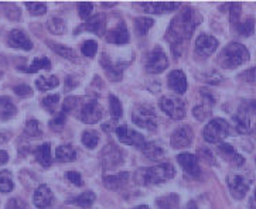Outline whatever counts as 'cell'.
Segmentation results:
<instances>
[{"mask_svg": "<svg viewBox=\"0 0 256 209\" xmlns=\"http://www.w3.org/2000/svg\"><path fill=\"white\" fill-rule=\"evenodd\" d=\"M177 163L182 166V168L191 177H200L201 167H200L198 159L191 154V153H182L177 156Z\"/></svg>", "mask_w": 256, "mask_h": 209, "instance_id": "5bb4252c", "label": "cell"}, {"mask_svg": "<svg viewBox=\"0 0 256 209\" xmlns=\"http://www.w3.org/2000/svg\"><path fill=\"white\" fill-rule=\"evenodd\" d=\"M226 183H228L230 193L235 200H242L250 187V180L242 174H230L226 178Z\"/></svg>", "mask_w": 256, "mask_h": 209, "instance_id": "9c48e42d", "label": "cell"}, {"mask_svg": "<svg viewBox=\"0 0 256 209\" xmlns=\"http://www.w3.org/2000/svg\"><path fill=\"white\" fill-rule=\"evenodd\" d=\"M8 161V154L6 151L0 150V166H3V164H6Z\"/></svg>", "mask_w": 256, "mask_h": 209, "instance_id": "6f0895ef", "label": "cell"}, {"mask_svg": "<svg viewBox=\"0 0 256 209\" xmlns=\"http://www.w3.org/2000/svg\"><path fill=\"white\" fill-rule=\"evenodd\" d=\"M236 31L244 35V37H249L252 35L254 31H255V18L254 17H248L245 18L242 23H238L236 24Z\"/></svg>", "mask_w": 256, "mask_h": 209, "instance_id": "d590c367", "label": "cell"}, {"mask_svg": "<svg viewBox=\"0 0 256 209\" xmlns=\"http://www.w3.org/2000/svg\"><path fill=\"white\" fill-rule=\"evenodd\" d=\"M98 52V42L94 40H86L82 44V54L88 58H94Z\"/></svg>", "mask_w": 256, "mask_h": 209, "instance_id": "ee69618b", "label": "cell"}, {"mask_svg": "<svg viewBox=\"0 0 256 209\" xmlns=\"http://www.w3.org/2000/svg\"><path fill=\"white\" fill-rule=\"evenodd\" d=\"M36 159L42 164V167H50L51 166V146L50 143H44L37 147L36 150Z\"/></svg>", "mask_w": 256, "mask_h": 209, "instance_id": "4316f807", "label": "cell"}, {"mask_svg": "<svg viewBox=\"0 0 256 209\" xmlns=\"http://www.w3.org/2000/svg\"><path fill=\"white\" fill-rule=\"evenodd\" d=\"M17 108L8 96H0V119L2 120H10L16 116Z\"/></svg>", "mask_w": 256, "mask_h": 209, "instance_id": "cb8c5ba5", "label": "cell"}, {"mask_svg": "<svg viewBox=\"0 0 256 209\" xmlns=\"http://www.w3.org/2000/svg\"><path fill=\"white\" fill-rule=\"evenodd\" d=\"M115 6V3H102V7H112Z\"/></svg>", "mask_w": 256, "mask_h": 209, "instance_id": "94428289", "label": "cell"}, {"mask_svg": "<svg viewBox=\"0 0 256 209\" xmlns=\"http://www.w3.org/2000/svg\"><path fill=\"white\" fill-rule=\"evenodd\" d=\"M192 115L194 117L200 120V122H204L206 120L208 117L211 116V105L210 103H201L198 106H196V108L192 109Z\"/></svg>", "mask_w": 256, "mask_h": 209, "instance_id": "74e56055", "label": "cell"}, {"mask_svg": "<svg viewBox=\"0 0 256 209\" xmlns=\"http://www.w3.org/2000/svg\"><path fill=\"white\" fill-rule=\"evenodd\" d=\"M249 61V51L246 50L245 45H242L240 42H231L228 44L220 54L218 62L220 65L228 69H234L240 65H244L245 62Z\"/></svg>", "mask_w": 256, "mask_h": 209, "instance_id": "3957f363", "label": "cell"}, {"mask_svg": "<svg viewBox=\"0 0 256 209\" xmlns=\"http://www.w3.org/2000/svg\"><path fill=\"white\" fill-rule=\"evenodd\" d=\"M48 44H50L51 50L54 51V52H57L58 55H61L62 58L68 59V61H74V62L80 61L76 52L72 48H68V47L62 45V44H56V42H48Z\"/></svg>", "mask_w": 256, "mask_h": 209, "instance_id": "83f0119b", "label": "cell"}, {"mask_svg": "<svg viewBox=\"0 0 256 209\" xmlns=\"http://www.w3.org/2000/svg\"><path fill=\"white\" fill-rule=\"evenodd\" d=\"M50 67L51 62L47 57H37L28 67H22L20 69L28 74H34V72H38L40 69H50Z\"/></svg>", "mask_w": 256, "mask_h": 209, "instance_id": "f1b7e54d", "label": "cell"}, {"mask_svg": "<svg viewBox=\"0 0 256 209\" xmlns=\"http://www.w3.org/2000/svg\"><path fill=\"white\" fill-rule=\"evenodd\" d=\"M13 177H12V173L8 171V170H3L0 171V193L8 194L12 193L13 190Z\"/></svg>", "mask_w": 256, "mask_h": 209, "instance_id": "e575fe53", "label": "cell"}, {"mask_svg": "<svg viewBox=\"0 0 256 209\" xmlns=\"http://www.w3.org/2000/svg\"><path fill=\"white\" fill-rule=\"evenodd\" d=\"M186 209H198V207H197L194 202H188V205H187V208Z\"/></svg>", "mask_w": 256, "mask_h": 209, "instance_id": "91938a15", "label": "cell"}, {"mask_svg": "<svg viewBox=\"0 0 256 209\" xmlns=\"http://www.w3.org/2000/svg\"><path fill=\"white\" fill-rule=\"evenodd\" d=\"M250 109L256 113V101H252V103H250Z\"/></svg>", "mask_w": 256, "mask_h": 209, "instance_id": "6125c7cd", "label": "cell"}, {"mask_svg": "<svg viewBox=\"0 0 256 209\" xmlns=\"http://www.w3.org/2000/svg\"><path fill=\"white\" fill-rule=\"evenodd\" d=\"M60 105V95H48L42 99V106L46 110H48L50 113H54L56 109Z\"/></svg>", "mask_w": 256, "mask_h": 209, "instance_id": "7bdbcfd3", "label": "cell"}, {"mask_svg": "<svg viewBox=\"0 0 256 209\" xmlns=\"http://www.w3.org/2000/svg\"><path fill=\"white\" fill-rule=\"evenodd\" d=\"M216 48H218V40L215 37H212V35L201 34L196 40V52L198 55H201V57L211 55L212 52H215Z\"/></svg>", "mask_w": 256, "mask_h": 209, "instance_id": "4fadbf2b", "label": "cell"}, {"mask_svg": "<svg viewBox=\"0 0 256 209\" xmlns=\"http://www.w3.org/2000/svg\"><path fill=\"white\" fill-rule=\"evenodd\" d=\"M129 180V173L120 171L116 174H106L104 176V184L109 190H119L120 187H124Z\"/></svg>", "mask_w": 256, "mask_h": 209, "instance_id": "44dd1931", "label": "cell"}, {"mask_svg": "<svg viewBox=\"0 0 256 209\" xmlns=\"http://www.w3.org/2000/svg\"><path fill=\"white\" fill-rule=\"evenodd\" d=\"M143 154L152 161H157V160H162V157L164 156V149L163 146H160L156 142L144 143V146L142 147Z\"/></svg>", "mask_w": 256, "mask_h": 209, "instance_id": "603a6c76", "label": "cell"}, {"mask_svg": "<svg viewBox=\"0 0 256 209\" xmlns=\"http://www.w3.org/2000/svg\"><path fill=\"white\" fill-rule=\"evenodd\" d=\"M60 84V79H58L56 75H51V76H38L37 79H36V86H37V89L38 91H50L52 88H56Z\"/></svg>", "mask_w": 256, "mask_h": 209, "instance_id": "4dcf8cb0", "label": "cell"}, {"mask_svg": "<svg viewBox=\"0 0 256 209\" xmlns=\"http://www.w3.org/2000/svg\"><path fill=\"white\" fill-rule=\"evenodd\" d=\"M24 133L28 136V137H40L42 134V126H40V122L37 120H28L24 126Z\"/></svg>", "mask_w": 256, "mask_h": 209, "instance_id": "ab89813d", "label": "cell"}, {"mask_svg": "<svg viewBox=\"0 0 256 209\" xmlns=\"http://www.w3.org/2000/svg\"><path fill=\"white\" fill-rule=\"evenodd\" d=\"M26 7L28 8L30 14L33 16H42L47 11L46 3H26Z\"/></svg>", "mask_w": 256, "mask_h": 209, "instance_id": "bcb514c9", "label": "cell"}, {"mask_svg": "<svg viewBox=\"0 0 256 209\" xmlns=\"http://www.w3.org/2000/svg\"><path fill=\"white\" fill-rule=\"evenodd\" d=\"M230 7V18H231L232 24H236L238 23V18L240 16V4L238 3H232V4H228Z\"/></svg>", "mask_w": 256, "mask_h": 209, "instance_id": "681fc988", "label": "cell"}, {"mask_svg": "<svg viewBox=\"0 0 256 209\" xmlns=\"http://www.w3.org/2000/svg\"><path fill=\"white\" fill-rule=\"evenodd\" d=\"M78 110H80V119L86 125L98 123L104 115V109L100 108V103L90 96H84L82 103Z\"/></svg>", "mask_w": 256, "mask_h": 209, "instance_id": "8992f818", "label": "cell"}, {"mask_svg": "<svg viewBox=\"0 0 256 209\" xmlns=\"http://www.w3.org/2000/svg\"><path fill=\"white\" fill-rule=\"evenodd\" d=\"M200 156H202V159L206 160V163H210V164H215L214 157H212V154H211L208 150H200Z\"/></svg>", "mask_w": 256, "mask_h": 209, "instance_id": "11a10c76", "label": "cell"}, {"mask_svg": "<svg viewBox=\"0 0 256 209\" xmlns=\"http://www.w3.org/2000/svg\"><path fill=\"white\" fill-rule=\"evenodd\" d=\"M52 193H51L50 187H47V185H40L37 190H36V193L33 195V204L37 207V208L44 209L47 208V207H50L51 202H52Z\"/></svg>", "mask_w": 256, "mask_h": 209, "instance_id": "e0dca14e", "label": "cell"}, {"mask_svg": "<svg viewBox=\"0 0 256 209\" xmlns=\"http://www.w3.org/2000/svg\"><path fill=\"white\" fill-rule=\"evenodd\" d=\"M218 153L221 154V157H222V159H225L228 163H231V164L236 166V167H240V166L245 163L244 157H242L240 153L232 147L231 144L221 143V144L218 146Z\"/></svg>", "mask_w": 256, "mask_h": 209, "instance_id": "ac0fdd59", "label": "cell"}, {"mask_svg": "<svg viewBox=\"0 0 256 209\" xmlns=\"http://www.w3.org/2000/svg\"><path fill=\"white\" fill-rule=\"evenodd\" d=\"M168 88L177 95H182L187 91V76L180 69H174L167 76Z\"/></svg>", "mask_w": 256, "mask_h": 209, "instance_id": "9a60e30c", "label": "cell"}, {"mask_svg": "<svg viewBox=\"0 0 256 209\" xmlns=\"http://www.w3.org/2000/svg\"><path fill=\"white\" fill-rule=\"evenodd\" d=\"M96 200V195L92 193V191H85L81 195L75 197L72 200H70V202H72L76 207H81V208H90L92 204Z\"/></svg>", "mask_w": 256, "mask_h": 209, "instance_id": "f546056e", "label": "cell"}, {"mask_svg": "<svg viewBox=\"0 0 256 209\" xmlns=\"http://www.w3.org/2000/svg\"><path fill=\"white\" fill-rule=\"evenodd\" d=\"M192 130H191L188 126H182L180 129H177L173 134H172V139H170V144L172 147L176 150H180V149H186V147H190L191 143H192Z\"/></svg>", "mask_w": 256, "mask_h": 209, "instance_id": "8fae6325", "label": "cell"}, {"mask_svg": "<svg viewBox=\"0 0 256 209\" xmlns=\"http://www.w3.org/2000/svg\"><path fill=\"white\" fill-rule=\"evenodd\" d=\"M132 120L134 125L149 132H154L157 129L156 110L149 105H139L133 109Z\"/></svg>", "mask_w": 256, "mask_h": 209, "instance_id": "277c9868", "label": "cell"}, {"mask_svg": "<svg viewBox=\"0 0 256 209\" xmlns=\"http://www.w3.org/2000/svg\"><path fill=\"white\" fill-rule=\"evenodd\" d=\"M66 178L71 183V184L76 185V187H82V178H81V174L76 173V171H68L66 174Z\"/></svg>", "mask_w": 256, "mask_h": 209, "instance_id": "f907efd6", "label": "cell"}, {"mask_svg": "<svg viewBox=\"0 0 256 209\" xmlns=\"http://www.w3.org/2000/svg\"><path fill=\"white\" fill-rule=\"evenodd\" d=\"M81 140H82V144L86 149H95L100 143V136L96 130H85Z\"/></svg>", "mask_w": 256, "mask_h": 209, "instance_id": "d6a6232c", "label": "cell"}, {"mask_svg": "<svg viewBox=\"0 0 256 209\" xmlns=\"http://www.w3.org/2000/svg\"><path fill=\"white\" fill-rule=\"evenodd\" d=\"M167 65H168L167 55L160 47H156L154 50L150 51L144 61V68L149 74H160L167 68Z\"/></svg>", "mask_w": 256, "mask_h": 209, "instance_id": "ba28073f", "label": "cell"}, {"mask_svg": "<svg viewBox=\"0 0 256 209\" xmlns=\"http://www.w3.org/2000/svg\"><path fill=\"white\" fill-rule=\"evenodd\" d=\"M100 64L104 65V69L106 72V76L109 81H120L122 76H124V68L120 65H115V64H110L108 62L106 59H100Z\"/></svg>", "mask_w": 256, "mask_h": 209, "instance_id": "d4e9b609", "label": "cell"}, {"mask_svg": "<svg viewBox=\"0 0 256 209\" xmlns=\"http://www.w3.org/2000/svg\"><path fill=\"white\" fill-rule=\"evenodd\" d=\"M249 207H250V209H256V190L254 195L250 197V200H249Z\"/></svg>", "mask_w": 256, "mask_h": 209, "instance_id": "680465c9", "label": "cell"}, {"mask_svg": "<svg viewBox=\"0 0 256 209\" xmlns=\"http://www.w3.org/2000/svg\"><path fill=\"white\" fill-rule=\"evenodd\" d=\"M156 204L160 209H176L178 207V197L170 194L162 198H157Z\"/></svg>", "mask_w": 256, "mask_h": 209, "instance_id": "8d00e7d4", "label": "cell"}, {"mask_svg": "<svg viewBox=\"0 0 256 209\" xmlns=\"http://www.w3.org/2000/svg\"><path fill=\"white\" fill-rule=\"evenodd\" d=\"M106 41L110 42V44H116V45H122V44H128L129 40H130V35H129V31L128 28L124 27V24L116 25L112 30H109L106 34Z\"/></svg>", "mask_w": 256, "mask_h": 209, "instance_id": "2e32d148", "label": "cell"}, {"mask_svg": "<svg viewBox=\"0 0 256 209\" xmlns=\"http://www.w3.org/2000/svg\"><path fill=\"white\" fill-rule=\"evenodd\" d=\"M14 92L18 96H22V98H26V96H32L33 95V91H32V88L28 86V85H17L16 88H14Z\"/></svg>", "mask_w": 256, "mask_h": 209, "instance_id": "f5cc1de1", "label": "cell"}, {"mask_svg": "<svg viewBox=\"0 0 256 209\" xmlns=\"http://www.w3.org/2000/svg\"><path fill=\"white\" fill-rule=\"evenodd\" d=\"M116 127H118V126L115 125V120H114V122H108L106 125H102V129H104L105 132H110V130L115 132Z\"/></svg>", "mask_w": 256, "mask_h": 209, "instance_id": "9f6ffc18", "label": "cell"}, {"mask_svg": "<svg viewBox=\"0 0 256 209\" xmlns=\"http://www.w3.org/2000/svg\"><path fill=\"white\" fill-rule=\"evenodd\" d=\"M56 157L58 161H62V163H71L76 160V151L72 146L66 144V146H58L57 150H56Z\"/></svg>", "mask_w": 256, "mask_h": 209, "instance_id": "484cf974", "label": "cell"}, {"mask_svg": "<svg viewBox=\"0 0 256 209\" xmlns=\"http://www.w3.org/2000/svg\"><path fill=\"white\" fill-rule=\"evenodd\" d=\"M146 13H153V14H162V13H170L177 7H180V3H157V1H152V3H140L139 4Z\"/></svg>", "mask_w": 256, "mask_h": 209, "instance_id": "d6986e66", "label": "cell"}, {"mask_svg": "<svg viewBox=\"0 0 256 209\" xmlns=\"http://www.w3.org/2000/svg\"><path fill=\"white\" fill-rule=\"evenodd\" d=\"M109 112L114 117V120L122 117V113H124V108H122V103L120 101L116 98L115 95H110L109 96Z\"/></svg>", "mask_w": 256, "mask_h": 209, "instance_id": "f35d334b", "label": "cell"}, {"mask_svg": "<svg viewBox=\"0 0 256 209\" xmlns=\"http://www.w3.org/2000/svg\"><path fill=\"white\" fill-rule=\"evenodd\" d=\"M160 109L164 112L168 117H172L174 120H182L186 117V102L180 98H174V96H164L162 98L160 102Z\"/></svg>", "mask_w": 256, "mask_h": 209, "instance_id": "52a82bcc", "label": "cell"}, {"mask_svg": "<svg viewBox=\"0 0 256 209\" xmlns=\"http://www.w3.org/2000/svg\"><path fill=\"white\" fill-rule=\"evenodd\" d=\"M8 47L18 48V50L30 51L33 48V42L28 38V35L23 30H18V28H14L8 33Z\"/></svg>", "mask_w": 256, "mask_h": 209, "instance_id": "7c38bea8", "label": "cell"}, {"mask_svg": "<svg viewBox=\"0 0 256 209\" xmlns=\"http://www.w3.org/2000/svg\"><path fill=\"white\" fill-rule=\"evenodd\" d=\"M6 209H27V205L20 198H12L6 205Z\"/></svg>", "mask_w": 256, "mask_h": 209, "instance_id": "816d5d0a", "label": "cell"}, {"mask_svg": "<svg viewBox=\"0 0 256 209\" xmlns=\"http://www.w3.org/2000/svg\"><path fill=\"white\" fill-rule=\"evenodd\" d=\"M116 136L119 139V142L128 144V146H134L138 149H142L144 146V137L140 133L134 132L133 129L128 126H118L115 130Z\"/></svg>", "mask_w": 256, "mask_h": 209, "instance_id": "30bf717a", "label": "cell"}, {"mask_svg": "<svg viewBox=\"0 0 256 209\" xmlns=\"http://www.w3.org/2000/svg\"><path fill=\"white\" fill-rule=\"evenodd\" d=\"M153 24H154L153 18H150V17H139V18L134 20V30H136V33L139 34V35H146L148 31L153 27Z\"/></svg>", "mask_w": 256, "mask_h": 209, "instance_id": "836d02e7", "label": "cell"}, {"mask_svg": "<svg viewBox=\"0 0 256 209\" xmlns=\"http://www.w3.org/2000/svg\"><path fill=\"white\" fill-rule=\"evenodd\" d=\"M82 103V98L81 96H68L64 103H62V112H74L76 109H80Z\"/></svg>", "mask_w": 256, "mask_h": 209, "instance_id": "60d3db41", "label": "cell"}, {"mask_svg": "<svg viewBox=\"0 0 256 209\" xmlns=\"http://www.w3.org/2000/svg\"><path fill=\"white\" fill-rule=\"evenodd\" d=\"M230 134V125L226 120H224L221 117L212 119L208 125L204 127L202 136L208 143H221L224 139H226Z\"/></svg>", "mask_w": 256, "mask_h": 209, "instance_id": "5b68a950", "label": "cell"}, {"mask_svg": "<svg viewBox=\"0 0 256 209\" xmlns=\"http://www.w3.org/2000/svg\"><path fill=\"white\" fill-rule=\"evenodd\" d=\"M66 115L64 112H60L50 120V129L52 132H61L66 126Z\"/></svg>", "mask_w": 256, "mask_h": 209, "instance_id": "b9f144b4", "label": "cell"}, {"mask_svg": "<svg viewBox=\"0 0 256 209\" xmlns=\"http://www.w3.org/2000/svg\"><path fill=\"white\" fill-rule=\"evenodd\" d=\"M236 132L240 134H246L250 132V117L246 110H240L235 116L232 117Z\"/></svg>", "mask_w": 256, "mask_h": 209, "instance_id": "7402d4cb", "label": "cell"}, {"mask_svg": "<svg viewBox=\"0 0 256 209\" xmlns=\"http://www.w3.org/2000/svg\"><path fill=\"white\" fill-rule=\"evenodd\" d=\"M80 30H86V31L96 34V35H104V30H105V18H104L102 14H96V16L88 18L86 23L84 25H81L75 33H78Z\"/></svg>", "mask_w": 256, "mask_h": 209, "instance_id": "ffe728a7", "label": "cell"}, {"mask_svg": "<svg viewBox=\"0 0 256 209\" xmlns=\"http://www.w3.org/2000/svg\"><path fill=\"white\" fill-rule=\"evenodd\" d=\"M133 209H150L148 205H139V207H136V208Z\"/></svg>", "mask_w": 256, "mask_h": 209, "instance_id": "be15d7a7", "label": "cell"}, {"mask_svg": "<svg viewBox=\"0 0 256 209\" xmlns=\"http://www.w3.org/2000/svg\"><path fill=\"white\" fill-rule=\"evenodd\" d=\"M78 84H80V81L75 78V76H66V91H70V89H74V88H76L78 86Z\"/></svg>", "mask_w": 256, "mask_h": 209, "instance_id": "db71d44e", "label": "cell"}, {"mask_svg": "<svg viewBox=\"0 0 256 209\" xmlns=\"http://www.w3.org/2000/svg\"><path fill=\"white\" fill-rule=\"evenodd\" d=\"M134 176H136L138 184L156 185L172 180L176 176V170L170 163H163L154 167L139 168Z\"/></svg>", "mask_w": 256, "mask_h": 209, "instance_id": "7a4b0ae2", "label": "cell"}, {"mask_svg": "<svg viewBox=\"0 0 256 209\" xmlns=\"http://www.w3.org/2000/svg\"><path fill=\"white\" fill-rule=\"evenodd\" d=\"M222 75L216 71H211V72H206L204 75L201 76V81H204L206 84L210 85H220L222 82Z\"/></svg>", "mask_w": 256, "mask_h": 209, "instance_id": "f6af8a7d", "label": "cell"}, {"mask_svg": "<svg viewBox=\"0 0 256 209\" xmlns=\"http://www.w3.org/2000/svg\"><path fill=\"white\" fill-rule=\"evenodd\" d=\"M78 11L81 18H88L94 11V4L92 3H78Z\"/></svg>", "mask_w": 256, "mask_h": 209, "instance_id": "c3c4849f", "label": "cell"}, {"mask_svg": "<svg viewBox=\"0 0 256 209\" xmlns=\"http://www.w3.org/2000/svg\"><path fill=\"white\" fill-rule=\"evenodd\" d=\"M240 81L248 82V84H256V67L249 68L246 71H244L242 74L238 75Z\"/></svg>", "mask_w": 256, "mask_h": 209, "instance_id": "7dc6e473", "label": "cell"}, {"mask_svg": "<svg viewBox=\"0 0 256 209\" xmlns=\"http://www.w3.org/2000/svg\"><path fill=\"white\" fill-rule=\"evenodd\" d=\"M201 17L191 7H184L177 16L174 17L170 23L167 38L172 41V44H182L184 40H188L194 30L198 27Z\"/></svg>", "mask_w": 256, "mask_h": 209, "instance_id": "6da1fadb", "label": "cell"}, {"mask_svg": "<svg viewBox=\"0 0 256 209\" xmlns=\"http://www.w3.org/2000/svg\"><path fill=\"white\" fill-rule=\"evenodd\" d=\"M47 28L51 34L56 35H61V34L66 33V21L60 17H51L50 20L47 21Z\"/></svg>", "mask_w": 256, "mask_h": 209, "instance_id": "1f68e13d", "label": "cell"}]
</instances>
